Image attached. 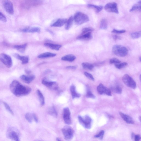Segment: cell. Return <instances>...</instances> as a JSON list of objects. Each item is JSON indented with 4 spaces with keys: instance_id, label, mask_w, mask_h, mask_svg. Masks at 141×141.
Listing matches in <instances>:
<instances>
[{
    "instance_id": "cell-1",
    "label": "cell",
    "mask_w": 141,
    "mask_h": 141,
    "mask_svg": "<svg viewBox=\"0 0 141 141\" xmlns=\"http://www.w3.org/2000/svg\"><path fill=\"white\" fill-rule=\"evenodd\" d=\"M9 88L11 92L18 97L27 95L32 90L29 87L23 85L16 80L12 81L10 84Z\"/></svg>"
},
{
    "instance_id": "cell-2",
    "label": "cell",
    "mask_w": 141,
    "mask_h": 141,
    "mask_svg": "<svg viewBox=\"0 0 141 141\" xmlns=\"http://www.w3.org/2000/svg\"><path fill=\"white\" fill-rule=\"evenodd\" d=\"M73 18L75 24L78 25H82L89 21L87 15L80 12H77L75 13Z\"/></svg>"
},
{
    "instance_id": "cell-3",
    "label": "cell",
    "mask_w": 141,
    "mask_h": 141,
    "mask_svg": "<svg viewBox=\"0 0 141 141\" xmlns=\"http://www.w3.org/2000/svg\"><path fill=\"white\" fill-rule=\"evenodd\" d=\"M112 51L118 57H124L127 55L128 51L125 47L120 45H115L112 47Z\"/></svg>"
},
{
    "instance_id": "cell-4",
    "label": "cell",
    "mask_w": 141,
    "mask_h": 141,
    "mask_svg": "<svg viewBox=\"0 0 141 141\" xmlns=\"http://www.w3.org/2000/svg\"><path fill=\"white\" fill-rule=\"evenodd\" d=\"M7 136L8 138L12 140L19 141L20 133L16 128L13 127L8 128L7 132Z\"/></svg>"
},
{
    "instance_id": "cell-5",
    "label": "cell",
    "mask_w": 141,
    "mask_h": 141,
    "mask_svg": "<svg viewBox=\"0 0 141 141\" xmlns=\"http://www.w3.org/2000/svg\"><path fill=\"white\" fill-rule=\"evenodd\" d=\"M78 119L80 124L85 128L90 129L91 128L92 120L88 115H86L83 117L79 115Z\"/></svg>"
},
{
    "instance_id": "cell-6",
    "label": "cell",
    "mask_w": 141,
    "mask_h": 141,
    "mask_svg": "<svg viewBox=\"0 0 141 141\" xmlns=\"http://www.w3.org/2000/svg\"><path fill=\"white\" fill-rule=\"evenodd\" d=\"M62 131L65 139L69 140L73 138L74 135V131L71 127L66 126L63 128Z\"/></svg>"
},
{
    "instance_id": "cell-7",
    "label": "cell",
    "mask_w": 141,
    "mask_h": 141,
    "mask_svg": "<svg viewBox=\"0 0 141 141\" xmlns=\"http://www.w3.org/2000/svg\"><path fill=\"white\" fill-rule=\"evenodd\" d=\"M123 80L125 85L131 89H135L136 87V83L133 78L128 74H125Z\"/></svg>"
},
{
    "instance_id": "cell-8",
    "label": "cell",
    "mask_w": 141,
    "mask_h": 141,
    "mask_svg": "<svg viewBox=\"0 0 141 141\" xmlns=\"http://www.w3.org/2000/svg\"><path fill=\"white\" fill-rule=\"evenodd\" d=\"M0 61L8 68L12 66V61L10 56L4 53L0 54Z\"/></svg>"
},
{
    "instance_id": "cell-9",
    "label": "cell",
    "mask_w": 141,
    "mask_h": 141,
    "mask_svg": "<svg viewBox=\"0 0 141 141\" xmlns=\"http://www.w3.org/2000/svg\"><path fill=\"white\" fill-rule=\"evenodd\" d=\"M2 3L5 10L10 15L14 14L13 6L11 2L9 0H2Z\"/></svg>"
},
{
    "instance_id": "cell-10",
    "label": "cell",
    "mask_w": 141,
    "mask_h": 141,
    "mask_svg": "<svg viewBox=\"0 0 141 141\" xmlns=\"http://www.w3.org/2000/svg\"><path fill=\"white\" fill-rule=\"evenodd\" d=\"M42 83L50 90H57L58 88V86L57 83L49 80L45 78L42 81Z\"/></svg>"
},
{
    "instance_id": "cell-11",
    "label": "cell",
    "mask_w": 141,
    "mask_h": 141,
    "mask_svg": "<svg viewBox=\"0 0 141 141\" xmlns=\"http://www.w3.org/2000/svg\"><path fill=\"white\" fill-rule=\"evenodd\" d=\"M105 10L110 12H113L116 14L118 13L117 5L115 2H111L106 4L105 7Z\"/></svg>"
},
{
    "instance_id": "cell-12",
    "label": "cell",
    "mask_w": 141,
    "mask_h": 141,
    "mask_svg": "<svg viewBox=\"0 0 141 141\" xmlns=\"http://www.w3.org/2000/svg\"><path fill=\"white\" fill-rule=\"evenodd\" d=\"M98 92L100 95L105 94L111 96V91L102 84H100L97 88Z\"/></svg>"
},
{
    "instance_id": "cell-13",
    "label": "cell",
    "mask_w": 141,
    "mask_h": 141,
    "mask_svg": "<svg viewBox=\"0 0 141 141\" xmlns=\"http://www.w3.org/2000/svg\"><path fill=\"white\" fill-rule=\"evenodd\" d=\"M63 117L66 124L70 125L71 124V112L69 109L65 108L63 110Z\"/></svg>"
},
{
    "instance_id": "cell-14",
    "label": "cell",
    "mask_w": 141,
    "mask_h": 141,
    "mask_svg": "<svg viewBox=\"0 0 141 141\" xmlns=\"http://www.w3.org/2000/svg\"><path fill=\"white\" fill-rule=\"evenodd\" d=\"M21 79L25 83L29 84L32 82L35 79L36 77L35 75H31L26 76L23 75L20 76Z\"/></svg>"
},
{
    "instance_id": "cell-15",
    "label": "cell",
    "mask_w": 141,
    "mask_h": 141,
    "mask_svg": "<svg viewBox=\"0 0 141 141\" xmlns=\"http://www.w3.org/2000/svg\"><path fill=\"white\" fill-rule=\"evenodd\" d=\"M67 20L66 18H59L51 25L52 27H60L66 24Z\"/></svg>"
},
{
    "instance_id": "cell-16",
    "label": "cell",
    "mask_w": 141,
    "mask_h": 141,
    "mask_svg": "<svg viewBox=\"0 0 141 141\" xmlns=\"http://www.w3.org/2000/svg\"><path fill=\"white\" fill-rule=\"evenodd\" d=\"M111 90L114 93L120 94L122 92V89L119 84L116 83L113 84L110 87Z\"/></svg>"
},
{
    "instance_id": "cell-17",
    "label": "cell",
    "mask_w": 141,
    "mask_h": 141,
    "mask_svg": "<svg viewBox=\"0 0 141 141\" xmlns=\"http://www.w3.org/2000/svg\"><path fill=\"white\" fill-rule=\"evenodd\" d=\"M92 38V36L91 32H87L77 37V39L80 40L88 41L91 39Z\"/></svg>"
},
{
    "instance_id": "cell-18",
    "label": "cell",
    "mask_w": 141,
    "mask_h": 141,
    "mask_svg": "<svg viewBox=\"0 0 141 141\" xmlns=\"http://www.w3.org/2000/svg\"><path fill=\"white\" fill-rule=\"evenodd\" d=\"M14 57L22 61L23 65L27 64L29 62V58L27 56H21L18 54H15L13 55Z\"/></svg>"
},
{
    "instance_id": "cell-19",
    "label": "cell",
    "mask_w": 141,
    "mask_h": 141,
    "mask_svg": "<svg viewBox=\"0 0 141 141\" xmlns=\"http://www.w3.org/2000/svg\"><path fill=\"white\" fill-rule=\"evenodd\" d=\"M22 31L25 33H39L40 29L39 28L36 27H28L23 29Z\"/></svg>"
},
{
    "instance_id": "cell-20",
    "label": "cell",
    "mask_w": 141,
    "mask_h": 141,
    "mask_svg": "<svg viewBox=\"0 0 141 141\" xmlns=\"http://www.w3.org/2000/svg\"><path fill=\"white\" fill-rule=\"evenodd\" d=\"M119 114L121 117L127 123L130 124H133L134 122L133 119L129 115L125 114L122 112H120Z\"/></svg>"
},
{
    "instance_id": "cell-21",
    "label": "cell",
    "mask_w": 141,
    "mask_h": 141,
    "mask_svg": "<svg viewBox=\"0 0 141 141\" xmlns=\"http://www.w3.org/2000/svg\"><path fill=\"white\" fill-rule=\"evenodd\" d=\"M70 90L73 99L79 98L80 96V94L76 92V87L74 85H72L71 86Z\"/></svg>"
},
{
    "instance_id": "cell-22",
    "label": "cell",
    "mask_w": 141,
    "mask_h": 141,
    "mask_svg": "<svg viewBox=\"0 0 141 141\" xmlns=\"http://www.w3.org/2000/svg\"><path fill=\"white\" fill-rule=\"evenodd\" d=\"M44 45L45 46L48 47L56 51H58L62 47L61 45L54 44L49 43H45Z\"/></svg>"
},
{
    "instance_id": "cell-23",
    "label": "cell",
    "mask_w": 141,
    "mask_h": 141,
    "mask_svg": "<svg viewBox=\"0 0 141 141\" xmlns=\"http://www.w3.org/2000/svg\"><path fill=\"white\" fill-rule=\"evenodd\" d=\"M76 58V56L73 54H69L64 56L62 58L63 61L72 62L74 61Z\"/></svg>"
},
{
    "instance_id": "cell-24",
    "label": "cell",
    "mask_w": 141,
    "mask_h": 141,
    "mask_svg": "<svg viewBox=\"0 0 141 141\" xmlns=\"http://www.w3.org/2000/svg\"><path fill=\"white\" fill-rule=\"evenodd\" d=\"M57 55L54 53L49 52H46L40 54L38 56L39 58H44L51 57H54Z\"/></svg>"
},
{
    "instance_id": "cell-25",
    "label": "cell",
    "mask_w": 141,
    "mask_h": 141,
    "mask_svg": "<svg viewBox=\"0 0 141 141\" xmlns=\"http://www.w3.org/2000/svg\"><path fill=\"white\" fill-rule=\"evenodd\" d=\"M141 7V2L139 1L135 4L131 8L130 12L134 11H140Z\"/></svg>"
},
{
    "instance_id": "cell-26",
    "label": "cell",
    "mask_w": 141,
    "mask_h": 141,
    "mask_svg": "<svg viewBox=\"0 0 141 141\" xmlns=\"http://www.w3.org/2000/svg\"><path fill=\"white\" fill-rule=\"evenodd\" d=\"M87 7L89 8L94 9L96 13H98L101 11L103 9V7L102 6H98L92 4L88 5Z\"/></svg>"
},
{
    "instance_id": "cell-27",
    "label": "cell",
    "mask_w": 141,
    "mask_h": 141,
    "mask_svg": "<svg viewBox=\"0 0 141 141\" xmlns=\"http://www.w3.org/2000/svg\"><path fill=\"white\" fill-rule=\"evenodd\" d=\"M37 95L38 97L40 104L42 105L43 106L45 104L44 97L42 93L39 90H37Z\"/></svg>"
},
{
    "instance_id": "cell-28",
    "label": "cell",
    "mask_w": 141,
    "mask_h": 141,
    "mask_svg": "<svg viewBox=\"0 0 141 141\" xmlns=\"http://www.w3.org/2000/svg\"><path fill=\"white\" fill-rule=\"evenodd\" d=\"M74 21L73 17L71 16L67 20L65 27V29L68 30L69 29L72 25Z\"/></svg>"
},
{
    "instance_id": "cell-29",
    "label": "cell",
    "mask_w": 141,
    "mask_h": 141,
    "mask_svg": "<svg viewBox=\"0 0 141 141\" xmlns=\"http://www.w3.org/2000/svg\"><path fill=\"white\" fill-rule=\"evenodd\" d=\"M27 45V44H25L23 45H15L14 46V48L18 50V51L23 53L24 52Z\"/></svg>"
},
{
    "instance_id": "cell-30",
    "label": "cell",
    "mask_w": 141,
    "mask_h": 141,
    "mask_svg": "<svg viewBox=\"0 0 141 141\" xmlns=\"http://www.w3.org/2000/svg\"><path fill=\"white\" fill-rule=\"evenodd\" d=\"M48 112L49 114L54 117H57V112L54 107H51L48 108Z\"/></svg>"
},
{
    "instance_id": "cell-31",
    "label": "cell",
    "mask_w": 141,
    "mask_h": 141,
    "mask_svg": "<svg viewBox=\"0 0 141 141\" xmlns=\"http://www.w3.org/2000/svg\"><path fill=\"white\" fill-rule=\"evenodd\" d=\"M108 22L106 19H102L100 22V28L102 30H106L108 28Z\"/></svg>"
},
{
    "instance_id": "cell-32",
    "label": "cell",
    "mask_w": 141,
    "mask_h": 141,
    "mask_svg": "<svg viewBox=\"0 0 141 141\" xmlns=\"http://www.w3.org/2000/svg\"><path fill=\"white\" fill-rule=\"evenodd\" d=\"M82 65L83 68L86 69L92 70L94 68L93 65L89 63L84 62L82 64Z\"/></svg>"
},
{
    "instance_id": "cell-33",
    "label": "cell",
    "mask_w": 141,
    "mask_h": 141,
    "mask_svg": "<svg viewBox=\"0 0 141 141\" xmlns=\"http://www.w3.org/2000/svg\"><path fill=\"white\" fill-rule=\"evenodd\" d=\"M25 118L30 123H32L33 120L32 114L28 113L25 115Z\"/></svg>"
},
{
    "instance_id": "cell-34",
    "label": "cell",
    "mask_w": 141,
    "mask_h": 141,
    "mask_svg": "<svg viewBox=\"0 0 141 141\" xmlns=\"http://www.w3.org/2000/svg\"><path fill=\"white\" fill-rule=\"evenodd\" d=\"M127 63L126 62H123L118 64H115V67L119 69H121L122 68L126 67L127 65Z\"/></svg>"
},
{
    "instance_id": "cell-35",
    "label": "cell",
    "mask_w": 141,
    "mask_h": 141,
    "mask_svg": "<svg viewBox=\"0 0 141 141\" xmlns=\"http://www.w3.org/2000/svg\"><path fill=\"white\" fill-rule=\"evenodd\" d=\"M141 32H136L131 34V36L133 38L137 39L139 38L141 36Z\"/></svg>"
},
{
    "instance_id": "cell-36",
    "label": "cell",
    "mask_w": 141,
    "mask_h": 141,
    "mask_svg": "<svg viewBox=\"0 0 141 141\" xmlns=\"http://www.w3.org/2000/svg\"><path fill=\"white\" fill-rule=\"evenodd\" d=\"M3 104H4L5 107L7 109V110L12 115H14V113L13 111L12 110L10 106L8 105L7 103L5 102H3Z\"/></svg>"
},
{
    "instance_id": "cell-37",
    "label": "cell",
    "mask_w": 141,
    "mask_h": 141,
    "mask_svg": "<svg viewBox=\"0 0 141 141\" xmlns=\"http://www.w3.org/2000/svg\"><path fill=\"white\" fill-rule=\"evenodd\" d=\"M104 134L105 131L103 130H102L100 131L98 134L96 135L94 137L95 138H99L100 139L102 140L103 139Z\"/></svg>"
},
{
    "instance_id": "cell-38",
    "label": "cell",
    "mask_w": 141,
    "mask_h": 141,
    "mask_svg": "<svg viewBox=\"0 0 141 141\" xmlns=\"http://www.w3.org/2000/svg\"><path fill=\"white\" fill-rule=\"evenodd\" d=\"M94 30L93 28L91 27H87L84 28L82 30V33L81 34L85 33L87 32H92Z\"/></svg>"
},
{
    "instance_id": "cell-39",
    "label": "cell",
    "mask_w": 141,
    "mask_h": 141,
    "mask_svg": "<svg viewBox=\"0 0 141 141\" xmlns=\"http://www.w3.org/2000/svg\"><path fill=\"white\" fill-rule=\"evenodd\" d=\"M121 62L118 59L116 58H113L110 59L109 61L110 63L111 64H117L120 63Z\"/></svg>"
},
{
    "instance_id": "cell-40",
    "label": "cell",
    "mask_w": 141,
    "mask_h": 141,
    "mask_svg": "<svg viewBox=\"0 0 141 141\" xmlns=\"http://www.w3.org/2000/svg\"><path fill=\"white\" fill-rule=\"evenodd\" d=\"M86 96L88 98H92V99H95V96L89 90L87 91Z\"/></svg>"
},
{
    "instance_id": "cell-41",
    "label": "cell",
    "mask_w": 141,
    "mask_h": 141,
    "mask_svg": "<svg viewBox=\"0 0 141 141\" xmlns=\"http://www.w3.org/2000/svg\"><path fill=\"white\" fill-rule=\"evenodd\" d=\"M0 21L4 23L6 22L7 21V18L1 12H0Z\"/></svg>"
},
{
    "instance_id": "cell-42",
    "label": "cell",
    "mask_w": 141,
    "mask_h": 141,
    "mask_svg": "<svg viewBox=\"0 0 141 141\" xmlns=\"http://www.w3.org/2000/svg\"><path fill=\"white\" fill-rule=\"evenodd\" d=\"M84 74L85 75V76L89 79L92 81L94 80V78L93 76L91 74L87 72H85L84 73Z\"/></svg>"
},
{
    "instance_id": "cell-43",
    "label": "cell",
    "mask_w": 141,
    "mask_h": 141,
    "mask_svg": "<svg viewBox=\"0 0 141 141\" xmlns=\"http://www.w3.org/2000/svg\"><path fill=\"white\" fill-rule=\"evenodd\" d=\"M126 32V31L125 30H118L114 29L112 31V32L115 34H120L124 33Z\"/></svg>"
},
{
    "instance_id": "cell-44",
    "label": "cell",
    "mask_w": 141,
    "mask_h": 141,
    "mask_svg": "<svg viewBox=\"0 0 141 141\" xmlns=\"http://www.w3.org/2000/svg\"><path fill=\"white\" fill-rule=\"evenodd\" d=\"M33 118L36 123H37L38 122V119L37 118L36 115L35 114L33 113L32 114Z\"/></svg>"
},
{
    "instance_id": "cell-45",
    "label": "cell",
    "mask_w": 141,
    "mask_h": 141,
    "mask_svg": "<svg viewBox=\"0 0 141 141\" xmlns=\"http://www.w3.org/2000/svg\"><path fill=\"white\" fill-rule=\"evenodd\" d=\"M134 139L136 141H139L141 139L140 136L139 134L136 135H135Z\"/></svg>"
},
{
    "instance_id": "cell-46",
    "label": "cell",
    "mask_w": 141,
    "mask_h": 141,
    "mask_svg": "<svg viewBox=\"0 0 141 141\" xmlns=\"http://www.w3.org/2000/svg\"><path fill=\"white\" fill-rule=\"evenodd\" d=\"M77 68L76 66H69L67 67V68L71 69H75Z\"/></svg>"
},
{
    "instance_id": "cell-47",
    "label": "cell",
    "mask_w": 141,
    "mask_h": 141,
    "mask_svg": "<svg viewBox=\"0 0 141 141\" xmlns=\"http://www.w3.org/2000/svg\"><path fill=\"white\" fill-rule=\"evenodd\" d=\"M114 39L115 40H116L117 39H121V37L116 35H114L113 36Z\"/></svg>"
},
{
    "instance_id": "cell-48",
    "label": "cell",
    "mask_w": 141,
    "mask_h": 141,
    "mask_svg": "<svg viewBox=\"0 0 141 141\" xmlns=\"http://www.w3.org/2000/svg\"><path fill=\"white\" fill-rule=\"evenodd\" d=\"M25 72H26V73L27 74H30L31 73V71L28 70H26V71H25Z\"/></svg>"
},
{
    "instance_id": "cell-49",
    "label": "cell",
    "mask_w": 141,
    "mask_h": 141,
    "mask_svg": "<svg viewBox=\"0 0 141 141\" xmlns=\"http://www.w3.org/2000/svg\"><path fill=\"white\" fill-rule=\"evenodd\" d=\"M134 136L135 135L133 133H132V134H131V138H132V139L134 138Z\"/></svg>"
},
{
    "instance_id": "cell-50",
    "label": "cell",
    "mask_w": 141,
    "mask_h": 141,
    "mask_svg": "<svg viewBox=\"0 0 141 141\" xmlns=\"http://www.w3.org/2000/svg\"><path fill=\"white\" fill-rule=\"evenodd\" d=\"M56 140L58 141H60L61 140L59 138H56Z\"/></svg>"
},
{
    "instance_id": "cell-51",
    "label": "cell",
    "mask_w": 141,
    "mask_h": 141,
    "mask_svg": "<svg viewBox=\"0 0 141 141\" xmlns=\"http://www.w3.org/2000/svg\"><path fill=\"white\" fill-rule=\"evenodd\" d=\"M139 120H140H140H141V117H140V116L139 117Z\"/></svg>"
},
{
    "instance_id": "cell-52",
    "label": "cell",
    "mask_w": 141,
    "mask_h": 141,
    "mask_svg": "<svg viewBox=\"0 0 141 141\" xmlns=\"http://www.w3.org/2000/svg\"><path fill=\"white\" fill-rule=\"evenodd\" d=\"M139 59H140V61H141V59H141V58H140V57Z\"/></svg>"
},
{
    "instance_id": "cell-53",
    "label": "cell",
    "mask_w": 141,
    "mask_h": 141,
    "mask_svg": "<svg viewBox=\"0 0 141 141\" xmlns=\"http://www.w3.org/2000/svg\"><path fill=\"white\" fill-rule=\"evenodd\" d=\"M34 1H35V0H34Z\"/></svg>"
}]
</instances>
